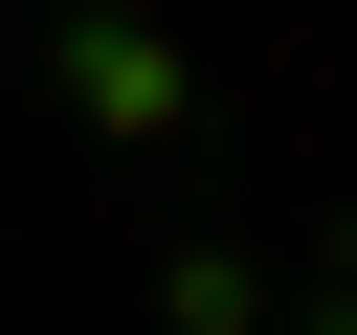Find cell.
I'll return each mask as SVG.
<instances>
[{"mask_svg": "<svg viewBox=\"0 0 357 335\" xmlns=\"http://www.w3.org/2000/svg\"><path fill=\"white\" fill-rule=\"evenodd\" d=\"M45 89H67V112L112 134V156L201 134V45H178V22H67V0H45Z\"/></svg>", "mask_w": 357, "mask_h": 335, "instance_id": "obj_1", "label": "cell"}, {"mask_svg": "<svg viewBox=\"0 0 357 335\" xmlns=\"http://www.w3.org/2000/svg\"><path fill=\"white\" fill-rule=\"evenodd\" d=\"M156 313H178V335H268V268H245V246H178Z\"/></svg>", "mask_w": 357, "mask_h": 335, "instance_id": "obj_2", "label": "cell"}, {"mask_svg": "<svg viewBox=\"0 0 357 335\" xmlns=\"http://www.w3.org/2000/svg\"><path fill=\"white\" fill-rule=\"evenodd\" d=\"M67 22H156V0H67Z\"/></svg>", "mask_w": 357, "mask_h": 335, "instance_id": "obj_4", "label": "cell"}, {"mask_svg": "<svg viewBox=\"0 0 357 335\" xmlns=\"http://www.w3.org/2000/svg\"><path fill=\"white\" fill-rule=\"evenodd\" d=\"M312 335H357V223H312Z\"/></svg>", "mask_w": 357, "mask_h": 335, "instance_id": "obj_3", "label": "cell"}]
</instances>
